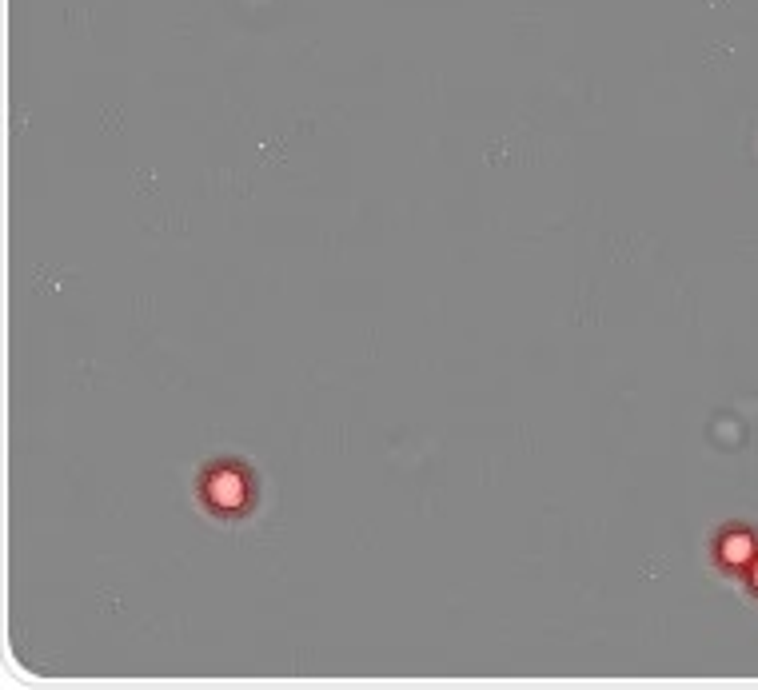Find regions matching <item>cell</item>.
<instances>
[{"label": "cell", "mask_w": 758, "mask_h": 690, "mask_svg": "<svg viewBox=\"0 0 758 690\" xmlns=\"http://www.w3.org/2000/svg\"><path fill=\"white\" fill-rule=\"evenodd\" d=\"M212 499H216L220 507H236V503L244 499V479H236V475H220V479L212 483Z\"/></svg>", "instance_id": "1"}, {"label": "cell", "mask_w": 758, "mask_h": 690, "mask_svg": "<svg viewBox=\"0 0 758 690\" xmlns=\"http://www.w3.org/2000/svg\"><path fill=\"white\" fill-rule=\"evenodd\" d=\"M723 559L727 563H747V559H755V539L751 535H731L727 543H723Z\"/></svg>", "instance_id": "2"}, {"label": "cell", "mask_w": 758, "mask_h": 690, "mask_svg": "<svg viewBox=\"0 0 758 690\" xmlns=\"http://www.w3.org/2000/svg\"><path fill=\"white\" fill-rule=\"evenodd\" d=\"M755 587H758V563H755Z\"/></svg>", "instance_id": "3"}]
</instances>
